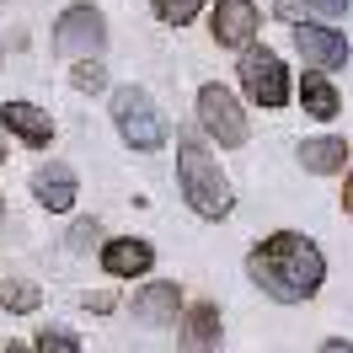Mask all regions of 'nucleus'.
<instances>
[{
	"mask_svg": "<svg viewBox=\"0 0 353 353\" xmlns=\"http://www.w3.org/2000/svg\"><path fill=\"white\" fill-rule=\"evenodd\" d=\"M91 236H97V225H91V220H81L75 230H70V246H91Z\"/></svg>",
	"mask_w": 353,
	"mask_h": 353,
	"instance_id": "21",
	"label": "nucleus"
},
{
	"mask_svg": "<svg viewBox=\"0 0 353 353\" xmlns=\"http://www.w3.org/2000/svg\"><path fill=\"white\" fill-rule=\"evenodd\" d=\"M176 182H182V199L193 203V214H203V220H225L236 209V193L225 182L220 161L209 155L199 134H182V145H176Z\"/></svg>",
	"mask_w": 353,
	"mask_h": 353,
	"instance_id": "2",
	"label": "nucleus"
},
{
	"mask_svg": "<svg viewBox=\"0 0 353 353\" xmlns=\"http://www.w3.org/2000/svg\"><path fill=\"white\" fill-rule=\"evenodd\" d=\"M300 102H305V112L310 118H337V91H332V81L321 75V70H310L305 81H300Z\"/></svg>",
	"mask_w": 353,
	"mask_h": 353,
	"instance_id": "15",
	"label": "nucleus"
},
{
	"mask_svg": "<svg viewBox=\"0 0 353 353\" xmlns=\"http://www.w3.org/2000/svg\"><path fill=\"white\" fill-rule=\"evenodd\" d=\"M199 123H203L209 139H220V150L246 145V112H241V102H236L225 86H214V81L199 91Z\"/></svg>",
	"mask_w": 353,
	"mask_h": 353,
	"instance_id": "5",
	"label": "nucleus"
},
{
	"mask_svg": "<svg viewBox=\"0 0 353 353\" xmlns=\"http://www.w3.org/2000/svg\"><path fill=\"white\" fill-rule=\"evenodd\" d=\"M150 6H155V17H161V22L182 27V22H193V17H199L203 0H150Z\"/></svg>",
	"mask_w": 353,
	"mask_h": 353,
	"instance_id": "17",
	"label": "nucleus"
},
{
	"mask_svg": "<svg viewBox=\"0 0 353 353\" xmlns=\"http://www.w3.org/2000/svg\"><path fill=\"white\" fill-rule=\"evenodd\" d=\"M38 353H81V343L70 337V332H38Z\"/></svg>",
	"mask_w": 353,
	"mask_h": 353,
	"instance_id": "18",
	"label": "nucleus"
},
{
	"mask_svg": "<svg viewBox=\"0 0 353 353\" xmlns=\"http://www.w3.org/2000/svg\"><path fill=\"white\" fill-rule=\"evenodd\" d=\"M32 193H38V203H43L48 214H65V209H75V172H70L65 161H48L32 176Z\"/></svg>",
	"mask_w": 353,
	"mask_h": 353,
	"instance_id": "10",
	"label": "nucleus"
},
{
	"mask_svg": "<svg viewBox=\"0 0 353 353\" xmlns=\"http://www.w3.org/2000/svg\"><path fill=\"white\" fill-rule=\"evenodd\" d=\"M0 220H6V199H0Z\"/></svg>",
	"mask_w": 353,
	"mask_h": 353,
	"instance_id": "25",
	"label": "nucleus"
},
{
	"mask_svg": "<svg viewBox=\"0 0 353 353\" xmlns=\"http://www.w3.org/2000/svg\"><path fill=\"white\" fill-rule=\"evenodd\" d=\"M294 48H300V59H305V65H316L321 75L348 65V38H343L337 27H321V22L294 27Z\"/></svg>",
	"mask_w": 353,
	"mask_h": 353,
	"instance_id": "7",
	"label": "nucleus"
},
{
	"mask_svg": "<svg viewBox=\"0 0 353 353\" xmlns=\"http://www.w3.org/2000/svg\"><path fill=\"white\" fill-rule=\"evenodd\" d=\"M321 353H353V343H343V337H337V343H327Z\"/></svg>",
	"mask_w": 353,
	"mask_h": 353,
	"instance_id": "22",
	"label": "nucleus"
},
{
	"mask_svg": "<svg viewBox=\"0 0 353 353\" xmlns=\"http://www.w3.org/2000/svg\"><path fill=\"white\" fill-rule=\"evenodd\" d=\"M0 161H6V145H0Z\"/></svg>",
	"mask_w": 353,
	"mask_h": 353,
	"instance_id": "26",
	"label": "nucleus"
},
{
	"mask_svg": "<svg viewBox=\"0 0 353 353\" xmlns=\"http://www.w3.org/2000/svg\"><path fill=\"white\" fill-rule=\"evenodd\" d=\"M102 43H108V22H102L97 6H70L54 27V54L59 59H91V54H102Z\"/></svg>",
	"mask_w": 353,
	"mask_h": 353,
	"instance_id": "4",
	"label": "nucleus"
},
{
	"mask_svg": "<svg viewBox=\"0 0 353 353\" xmlns=\"http://www.w3.org/2000/svg\"><path fill=\"white\" fill-rule=\"evenodd\" d=\"M75 86H81V91H102V86H108V70L91 65V59H86V65H75Z\"/></svg>",
	"mask_w": 353,
	"mask_h": 353,
	"instance_id": "19",
	"label": "nucleus"
},
{
	"mask_svg": "<svg viewBox=\"0 0 353 353\" xmlns=\"http://www.w3.org/2000/svg\"><path fill=\"white\" fill-rule=\"evenodd\" d=\"M310 11H316V17H348V6L353 0H305Z\"/></svg>",
	"mask_w": 353,
	"mask_h": 353,
	"instance_id": "20",
	"label": "nucleus"
},
{
	"mask_svg": "<svg viewBox=\"0 0 353 353\" xmlns=\"http://www.w3.org/2000/svg\"><path fill=\"white\" fill-rule=\"evenodd\" d=\"M182 353H220V310L193 305L182 316Z\"/></svg>",
	"mask_w": 353,
	"mask_h": 353,
	"instance_id": "13",
	"label": "nucleus"
},
{
	"mask_svg": "<svg viewBox=\"0 0 353 353\" xmlns=\"http://www.w3.org/2000/svg\"><path fill=\"white\" fill-rule=\"evenodd\" d=\"M241 86H246V97H252L257 108H284L289 75H284V65H279V54L246 48V54H241Z\"/></svg>",
	"mask_w": 353,
	"mask_h": 353,
	"instance_id": "6",
	"label": "nucleus"
},
{
	"mask_svg": "<svg viewBox=\"0 0 353 353\" xmlns=\"http://www.w3.org/2000/svg\"><path fill=\"white\" fill-rule=\"evenodd\" d=\"M257 6L252 0H214V43L220 48H252V38H257Z\"/></svg>",
	"mask_w": 353,
	"mask_h": 353,
	"instance_id": "8",
	"label": "nucleus"
},
{
	"mask_svg": "<svg viewBox=\"0 0 353 353\" xmlns=\"http://www.w3.org/2000/svg\"><path fill=\"white\" fill-rule=\"evenodd\" d=\"M246 273H252V284L263 289L268 300H279V305H300L310 300L321 279H327V257H321V246L300 236V230H279V236H268L263 246H252V257H246Z\"/></svg>",
	"mask_w": 353,
	"mask_h": 353,
	"instance_id": "1",
	"label": "nucleus"
},
{
	"mask_svg": "<svg viewBox=\"0 0 353 353\" xmlns=\"http://www.w3.org/2000/svg\"><path fill=\"white\" fill-rule=\"evenodd\" d=\"M6 353H32V348H22V343H6Z\"/></svg>",
	"mask_w": 353,
	"mask_h": 353,
	"instance_id": "24",
	"label": "nucleus"
},
{
	"mask_svg": "<svg viewBox=\"0 0 353 353\" xmlns=\"http://www.w3.org/2000/svg\"><path fill=\"white\" fill-rule=\"evenodd\" d=\"M300 166H305V172H343V166H348V145H343V139H332V134H321V139H305V145H300Z\"/></svg>",
	"mask_w": 353,
	"mask_h": 353,
	"instance_id": "14",
	"label": "nucleus"
},
{
	"mask_svg": "<svg viewBox=\"0 0 353 353\" xmlns=\"http://www.w3.org/2000/svg\"><path fill=\"white\" fill-rule=\"evenodd\" d=\"M112 123H118V134H123V145L139 150V155H150V150L166 145V118L155 112L150 91H139V86L112 91Z\"/></svg>",
	"mask_w": 353,
	"mask_h": 353,
	"instance_id": "3",
	"label": "nucleus"
},
{
	"mask_svg": "<svg viewBox=\"0 0 353 353\" xmlns=\"http://www.w3.org/2000/svg\"><path fill=\"white\" fill-rule=\"evenodd\" d=\"M0 123L17 134V139L38 145V150H43L48 139H54V123H48V112H43V108H32V102H6V108H0Z\"/></svg>",
	"mask_w": 353,
	"mask_h": 353,
	"instance_id": "12",
	"label": "nucleus"
},
{
	"mask_svg": "<svg viewBox=\"0 0 353 353\" xmlns=\"http://www.w3.org/2000/svg\"><path fill=\"white\" fill-rule=\"evenodd\" d=\"M176 310H182V289L166 284V279H155V284L134 289V316H139V321L166 327V321H176Z\"/></svg>",
	"mask_w": 353,
	"mask_h": 353,
	"instance_id": "11",
	"label": "nucleus"
},
{
	"mask_svg": "<svg viewBox=\"0 0 353 353\" xmlns=\"http://www.w3.org/2000/svg\"><path fill=\"white\" fill-rule=\"evenodd\" d=\"M0 305L11 310V316H27V310L43 305V289L32 284V279H6L0 284Z\"/></svg>",
	"mask_w": 353,
	"mask_h": 353,
	"instance_id": "16",
	"label": "nucleus"
},
{
	"mask_svg": "<svg viewBox=\"0 0 353 353\" xmlns=\"http://www.w3.org/2000/svg\"><path fill=\"white\" fill-rule=\"evenodd\" d=\"M343 209L353 214V172H348V188H343Z\"/></svg>",
	"mask_w": 353,
	"mask_h": 353,
	"instance_id": "23",
	"label": "nucleus"
},
{
	"mask_svg": "<svg viewBox=\"0 0 353 353\" xmlns=\"http://www.w3.org/2000/svg\"><path fill=\"white\" fill-rule=\"evenodd\" d=\"M155 263L150 241H139V236H118V241L102 246V268H108L112 279H145Z\"/></svg>",
	"mask_w": 353,
	"mask_h": 353,
	"instance_id": "9",
	"label": "nucleus"
}]
</instances>
